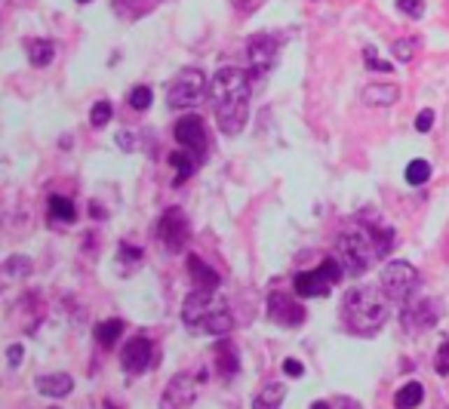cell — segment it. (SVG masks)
Listing matches in <instances>:
<instances>
[{
	"label": "cell",
	"mask_w": 449,
	"mask_h": 409,
	"mask_svg": "<svg viewBox=\"0 0 449 409\" xmlns=\"http://www.w3.org/2000/svg\"><path fill=\"white\" fill-rule=\"evenodd\" d=\"M363 219L366 215L348 222L336 237V259L348 277H357L369 265H376L378 259H385L391 252L394 241H397V231L391 225H373V222Z\"/></svg>",
	"instance_id": "cell-1"
},
{
	"label": "cell",
	"mask_w": 449,
	"mask_h": 409,
	"mask_svg": "<svg viewBox=\"0 0 449 409\" xmlns=\"http://www.w3.org/2000/svg\"><path fill=\"white\" fill-rule=\"evenodd\" d=\"M250 71L234 65H224L215 71L210 80V102L215 111V123L224 136H237L240 129L246 127V117H250Z\"/></svg>",
	"instance_id": "cell-2"
},
{
	"label": "cell",
	"mask_w": 449,
	"mask_h": 409,
	"mask_svg": "<svg viewBox=\"0 0 449 409\" xmlns=\"http://www.w3.org/2000/svg\"><path fill=\"white\" fill-rule=\"evenodd\" d=\"M338 317H342V329H348L351 336L369 338L388 323L391 299L385 296L382 283H378V287L360 283V287H351L345 292L342 308H338Z\"/></svg>",
	"instance_id": "cell-3"
},
{
	"label": "cell",
	"mask_w": 449,
	"mask_h": 409,
	"mask_svg": "<svg viewBox=\"0 0 449 409\" xmlns=\"http://www.w3.org/2000/svg\"><path fill=\"white\" fill-rule=\"evenodd\" d=\"M182 320L197 336H228L234 327L231 305L215 289H194L182 305Z\"/></svg>",
	"instance_id": "cell-4"
},
{
	"label": "cell",
	"mask_w": 449,
	"mask_h": 409,
	"mask_svg": "<svg viewBox=\"0 0 449 409\" xmlns=\"http://www.w3.org/2000/svg\"><path fill=\"white\" fill-rule=\"evenodd\" d=\"M210 92V83H206V74L200 68H182L179 74L173 77V83L166 87V105L176 108V111H185V108L200 105V99Z\"/></svg>",
	"instance_id": "cell-5"
},
{
	"label": "cell",
	"mask_w": 449,
	"mask_h": 409,
	"mask_svg": "<svg viewBox=\"0 0 449 409\" xmlns=\"http://www.w3.org/2000/svg\"><path fill=\"white\" fill-rule=\"evenodd\" d=\"M422 287V274L415 271L409 261H391L382 271V289L397 308H404L409 299H415V292Z\"/></svg>",
	"instance_id": "cell-6"
},
{
	"label": "cell",
	"mask_w": 449,
	"mask_h": 409,
	"mask_svg": "<svg viewBox=\"0 0 449 409\" xmlns=\"http://www.w3.org/2000/svg\"><path fill=\"white\" fill-rule=\"evenodd\" d=\"M338 277H345L342 265H338V259H327V261H320L314 271H301V274L292 277V283H296V296H299V299L327 296V292L338 283Z\"/></svg>",
	"instance_id": "cell-7"
},
{
	"label": "cell",
	"mask_w": 449,
	"mask_h": 409,
	"mask_svg": "<svg viewBox=\"0 0 449 409\" xmlns=\"http://www.w3.org/2000/svg\"><path fill=\"white\" fill-rule=\"evenodd\" d=\"M440 314H443V305L440 299H409V302L400 308V323L409 336L428 333V329L437 327Z\"/></svg>",
	"instance_id": "cell-8"
},
{
	"label": "cell",
	"mask_w": 449,
	"mask_h": 409,
	"mask_svg": "<svg viewBox=\"0 0 449 409\" xmlns=\"http://www.w3.org/2000/svg\"><path fill=\"white\" fill-rule=\"evenodd\" d=\"M277 56H280V43H277V37L252 34L250 41H246V65H250L252 80H262V77L277 65Z\"/></svg>",
	"instance_id": "cell-9"
},
{
	"label": "cell",
	"mask_w": 449,
	"mask_h": 409,
	"mask_svg": "<svg viewBox=\"0 0 449 409\" xmlns=\"http://www.w3.org/2000/svg\"><path fill=\"white\" fill-rule=\"evenodd\" d=\"M206 375L197 373H179L169 379V385L164 388V397H160V409H188L197 400V388L204 385Z\"/></svg>",
	"instance_id": "cell-10"
},
{
	"label": "cell",
	"mask_w": 449,
	"mask_h": 409,
	"mask_svg": "<svg viewBox=\"0 0 449 409\" xmlns=\"http://www.w3.org/2000/svg\"><path fill=\"white\" fill-rule=\"evenodd\" d=\"M173 133H176V142L204 164L206 148H210V138H206V127H204V120H200V114H185V117H179Z\"/></svg>",
	"instance_id": "cell-11"
},
{
	"label": "cell",
	"mask_w": 449,
	"mask_h": 409,
	"mask_svg": "<svg viewBox=\"0 0 449 409\" xmlns=\"http://www.w3.org/2000/svg\"><path fill=\"white\" fill-rule=\"evenodd\" d=\"M157 237L169 252H182L191 241V225L182 210H166L157 222Z\"/></svg>",
	"instance_id": "cell-12"
},
{
	"label": "cell",
	"mask_w": 449,
	"mask_h": 409,
	"mask_svg": "<svg viewBox=\"0 0 449 409\" xmlns=\"http://www.w3.org/2000/svg\"><path fill=\"white\" fill-rule=\"evenodd\" d=\"M268 317H271V323H277V327L292 329V327H299V323H305L308 314H305V305L296 302L292 296H286V292H271Z\"/></svg>",
	"instance_id": "cell-13"
},
{
	"label": "cell",
	"mask_w": 449,
	"mask_h": 409,
	"mask_svg": "<svg viewBox=\"0 0 449 409\" xmlns=\"http://www.w3.org/2000/svg\"><path fill=\"white\" fill-rule=\"evenodd\" d=\"M120 364H123V373H129V375L145 373V369L154 364V342L148 336H133L127 345H123Z\"/></svg>",
	"instance_id": "cell-14"
},
{
	"label": "cell",
	"mask_w": 449,
	"mask_h": 409,
	"mask_svg": "<svg viewBox=\"0 0 449 409\" xmlns=\"http://www.w3.org/2000/svg\"><path fill=\"white\" fill-rule=\"evenodd\" d=\"M360 102L363 105H373V108H388L400 102V87L397 83H369L360 92Z\"/></svg>",
	"instance_id": "cell-15"
},
{
	"label": "cell",
	"mask_w": 449,
	"mask_h": 409,
	"mask_svg": "<svg viewBox=\"0 0 449 409\" xmlns=\"http://www.w3.org/2000/svg\"><path fill=\"white\" fill-rule=\"evenodd\" d=\"M34 388L43 397H68L74 391V379L68 373H43L34 379Z\"/></svg>",
	"instance_id": "cell-16"
},
{
	"label": "cell",
	"mask_w": 449,
	"mask_h": 409,
	"mask_svg": "<svg viewBox=\"0 0 449 409\" xmlns=\"http://www.w3.org/2000/svg\"><path fill=\"white\" fill-rule=\"evenodd\" d=\"M185 268H188V274H191V280L197 283L200 289H215L222 283V277L215 268H210L200 256H188V261H185Z\"/></svg>",
	"instance_id": "cell-17"
},
{
	"label": "cell",
	"mask_w": 449,
	"mask_h": 409,
	"mask_svg": "<svg viewBox=\"0 0 449 409\" xmlns=\"http://www.w3.org/2000/svg\"><path fill=\"white\" fill-rule=\"evenodd\" d=\"M46 213H50V222H59V225H71V222L77 219L74 200H68L62 194H50V200H46Z\"/></svg>",
	"instance_id": "cell-18"
},
{
	"label": "cell",
	"mask_w": 449,
	"mask_h": 409,
	"mask_svg": "<svg viewBox=\"0 0 449 409\" xmlns=\"http://www.w3.org/2000/svg\"><path fill=\"white\" fill-rule=\"evenodd\" d=\"M286 400V385L283 382H271L255 394L252 409H280Z\"/></svg>",
	"instance_id": "cell-19"
},
{
	"label": "cell",
	"mask_w": 449,
	"mask_h": 409,
	"mask_svg": "<svg viewBox=\"0 0 449 409\" xmlns=\"http://www.w3.org/2000/svg\"><path fill=\"white\" fill-rule=\"evenodd\" d=\"M215 369L222 375H237V369H240V354L228 338H222L219 348H215Z\"/></svg>",
	"instance_id": "cell-20"
},
{
	"label": "cell",
	"mask_w": 449,
	"mask_h": 409,
	"mask_svg": "<svg viewBox=\"0 0 449 409\" xmlns=\"http://www.w3.org/2000/svg\"><path fill=\"white\" fill-rule=\"evenodd\" d=\"M169 164H173V169H176V185H182L185 179H191V173H194V169L200 166V160L194 157V154H191V151H173V154H169Z\"/></svg>",
	"instance_id": "cell-21"
},
{
	"label": "cell",
	"mask_w": 449,
	"mask_h": 409,
	"mask_svg": "<svg viewBox=\"0 0 449 409\" xmlns=\"http://www.w3.org/2000/svg\"><path fill=\"white\" fill-rule=\"evenodd\" d=\"M425 400V385L422 382H406L404 388L394 394V409H415Z\"/></svg>",
	"instance_id": "cell-22"
},
{
	"label": "cell",
	"mask_w": 449,
	"mask_h": 409,
	"mask_svg": "<svg viewBox=\"0 0 449 409\" xmlns=\"http://www.w3.org/2000/svg\"><path fill=\"white\" fill-rule=\"evenodd\" d=\"M56 59V43L52 41H28V62L34 68H46Z\"/></svg>",
	"instance_id": "cell-23"
},
{
	"label": "cell",
	"mask_w": 449,
	"mask_h": 409,
	"mask_svg": "<svg viewBox=\"0 0 449 409\" xmlns=\"http://www.w3.org/2000/svg\"><path fill=\"white\" fill-rule=\"evenodd\" d=\"M123 333V320L117 317H111V320H105V323H99L96 327V342L102 345V348H114L117 345V338Z\"/></svg>",
	"instance_id": "cell-24"
},
{
	"label": "cell",
	"mask_w": 449,
	"mask_h": 409,
	"mask_svg": "<svg viewBox=\"0 0 449 409\" xmlns=\"http://www.w3.org/2000/svg\"><path fill=\"white\" fill-rule=\"evenodd\" d=\"M31 259L28 256H10L3 261V268H0V271H3V277L6 280H22V277H28L31 274Z\"/></svg>",
	"instance_id": "cell-25"
},
{
	"label": "cell",
	"mask_w": 449,
	"mask_h": 409,
	"mask_svg": "<svg viewBox=\"0 0 449 409\" xmlns=\"http://www.w3.org/2000/svg\"><path fill=\"white\" fill-rule=\"evenodd\" d=\"M415 50H419V41L415 37H400V41L391 43V56L400 62V65H406V62H413Z\"/></svg>",
	"instance_id": "cell-26"
},
{
	"label": "cell",
	"mask_w": 449,
	"mask_h": 409,
	"mask_svg": "<svg viewBox=\"0 0 449 409\" xmlns=\"http://www.w3.org/2000/svg\"><path fill=\"white\" fill-rule=\"evenodd\" d=\"M431 179V164L428 160H409L406 164V182L413 185V188H419Z\"/></svg>",
	"instance_id": "cell-27"
},
{
	"label": "cell",
	"mask_w": 449,
	"mask_h": 409,
	"mask_svg": "<svg viewBox=\"0 0 449 409\" xmlns=\"http://www.w3.org/2000/svg\"><path fill=\"white\" fill-rule=\"evenodd\" d=\"M111 117H114V108H111V102H108V99H102V102L92 105V111H90V123H92L96 129L108 127V123H111Z\"/></svg>",
	"instance_id": "cell-28"
},
{
	"label": "cell",
	"mask_w": 449,
	"mask_h": 409,
	"mask_svg": "<svg viewBox=\"0 0 449 409\" xmlns=\"http://www.w3.org/2000/svg\"><path fill=\"white\" fill-rule=\"evenodd\" d=\"M363 65H366V71H378V74L394 71V62L378 59V52L373 50V46H366V50H363Z\"/></svg>",
	"instance_id": "cell-29"
},
{
	"label": "cell",
	"mask_w": 449,
	"mask_h": 409,
	"mask_svg": "<svg viewBox=\"0 0 449 409\" xmlns=\"http://www.w3.org/2000/svg\"><path fill=\"white\" fill-rule=\"evenodd\" d=\"M151 99H154V92H151V87H133V92H129V105L136 108V111H148L151 108Z\"/></svg>",
	"instance_id": "cell-30"
},
{
	"label": "cell",
	"mask_w": 449,
	"mask_h": 409,
	"mask_svg": "<svg viewBox=\"0 0 449 409\" xmlns=\"http://www.w3.org/2000/svg\"><path fill=\"white\" fill-rule=\"evenodd\" d=\"M394 6H397L406 19H422L425 15V0H397Z\"/></svg>",
	"instance_id": "cell-31"
},
{
	"label": "cell",
	"mask_w": 449,
	"mask_h": 409,
	"mask_svg": "<svg viewBox=\"0 0 449 409\" xmlns=\"http://www.w3.org/2000/svg\"><path fill=\"white\" fill-rule=\"evenodd\" d=\"M123 261H129V265H138L142 261V250L133 243H120V250H117V265H123Z\"/></svg>",
	"instance_id": "cell-32"
},
{
	"label": "cell",
	"mask_w": 449,
	"mask_h": 409,
	"mask_svg": "<svg viewBox=\"0 0 449 409\" xmlns=\"http://www.w3.org/2000/svg\"><path fill=\"white\" fill-rule=\"evenodd\" d=\"M268 0H231V6L240 13V15H252V13H259L262 6H265Z\"/></svg>",
	"instance_id": "cell-33"
},
{
	"label": "cell",
	"mask_w": 449,
	"mask_h": 409,
	"mask_svg": "<svg viewBox=\"0 0 449 409\" xmlns=\"http://www.w3.org/2000/svg\"><path fill=\"white\" fill-rule=\"evenodd\" d=\"M22 357H25V345L13 342L10 348H6V364H10V369H15V366H22Z\"/></svg>",
	"instance_id": "cell-34"
},
{
	"label": "cell",
	"mask_w": 449,
	"mask_h": 409,
	"mask_svg": "<svg viewBox=\"0 0 449 409\" xmlns=\"http://www.w3.org/2000/svg\"><path fill=\"white\" fill-rule=\"evenodd\" d=\"M431 127H434V111L425 108V111L415 114V129H419V133H431Z\"/></svg>",
	"instance_id": "cell-35"
},
{
	"label": "cell",
	"mask_w": 449,
	"mask_h": 409,
	"mask_svg": "<svg viewBox=\"0 0 449 409\" xmlns=\"http://www.w3.org/2000/svg\"><path fill=\"white\" fill-rule=\"evenodd\" d=\"M283 373L290 375V379H301V375H305V364L296 360V357H286L283 360Z\"/></svg>",
	"instance_id": "cell-36"
},
{
	"label": "cell",
	"mask_w": 449,
	"mask_h": 409,
	"mask_svg": "<svg viewBox=\"0 0 449 409\" xmlns=\"http://www.w3.org/2000/svg\"><path fill=\"white\" fill-rule=\"evenodd\" d=\"M434 373L437 375H449V342L440 348V354H437V360H434Z\"/></svg>",
	"instance_id": "cell-37"
},
{
	"label": "cell",
	"mask_w": 449,
	"mask_h": 409,
	"mask_svg": "<svg viewBox=\"0 0 449 409\" xmlns=\"http://www.w3.org/2000/svg\"><path fill=\"white\" fill-rule=\"evenodd\" d=\"M117 145H120L123 151H136V133H129V129L117 133Z\"/></svg>",
	"instance_id": "cell-38"
},
{
	"label": "cell",
	"mask_w": 449,
	"mask_h": 409,
	"mask_svg": "<svg viewBox=\"0 0 449 409\" xmlns=\"http://www.w3.org/2000/svg\"><path fill=\"white\" fill-rule=\"evenodd\" d=\"M332 409H360V403L354 397H336L332 400Z\"/></svg>",
	"instance_id": "cell-39"
},
{
	"label": "cell",
	"mask_w": 449,
	"mask_h": 409,
	"mask_svg": "<svg viewBox=\"0 0 449 409\" xmlns=\"http://www.w3.org/2000/svg\"><path fill=\"white\" fill-rule=\"evenodd\" d=\"M308 409H332V400H314Z\"/></svg>",
	"instance_id": "cell-40"
},
{
	"label": "cell",
	"mask_w": 449,
	"mask_h": 409,
	"mask_svg": "<svg viewBox=\"0 0 449 409\" xmlns=\"http://www.w3.org/2000/svg\"><path fill=\"white\" fill-rule=\"evenodd\" d=\"M90 215H92V219H102V215H105V210H102V206H99V203H92V206H90Z\"/></svg>",
	"instance_id": "cell-41"
},
{
	"label": "cell",
	"mask_w": 449,
	"mask_h": 409,
	"mask_svg": "<svg viewBox=\"0 0 449 409\" xmlns=\"http://www.w3.org/2000/svg\"><path fill=\"white\" fill-rule=\"evenodd\" d=\"M74 3H80V6H87V3H92V0H74Z\"/></svg>",
	"instance_id": "cell-42"
},
{
	"label": "cell",
	"mask_w": 449,
	"mask_h": 409,
	"mask_svg": "<svg viewBox=\"0 0 449 409\" xmlns=\"http://www.w3.org/2000/svg\"><path fill=\"white\" fill-rule=\"evenodd\" d=\"M50 409H59V406H50Z\"/></svg>",
	"instance_id": "cell-43"
}]
</instances>
